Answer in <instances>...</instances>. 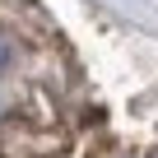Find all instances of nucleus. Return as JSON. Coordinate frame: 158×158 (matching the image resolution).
<instances>
[{
    "instance_id": "nucleus-1",
    "label": "nucleus",
    "mask_w": 158,
    "mask_h": 158,
    "mask_svg": "<svg viewBox=\"0 0 158 158\" xmlns=\"http://www.w3.org/2000/svg\"><path fill=\"white\" fill-rule=\"evenodd\" d=\"M5 65H10V51H5V47H0V70H5Z\"/></svg>"
}]
</instances>
